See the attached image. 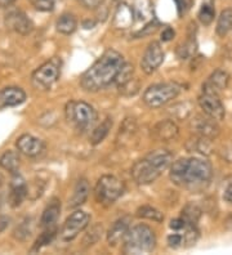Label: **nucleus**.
Returning a JSON list of instances; mask_svg holds the SVG:
<instances>
[{
  "mask_svg": "<svg viewBox=\"0 0 232 255\" xmlns=\"http://www.w3.org/2000/svg\"><path fill=\"white\" fill-rule=\"evenodd\" d=\"M167 241L172 249H180L185 246V237H183V234H180V231H176V234L169 235Z\"/></svg>",
  "mask_w": 232,
  "mask_h": 255,
  "instance_id": "4c0bfd02",
  "label": "nucleus"
},
{
  "mask_svg": "<svg viewBox=\"0 0 232 255\" xmlns=\"http://www.w3.org/2000/svg\"><path fill=\"white\" fill-rule=\"evenodd\" d=\"M15 0H0V8H8L12 5Z\"/></svg>",
  "mask_w": 232,
  "mask_h": 255,
  "instance_id": "de8ad7c7",
  "label": "nucleus"
},
{
  "mask_svg": "<svg viewBox=\"0 0 232 255\" xmlns=\"http://www.w3.org/2000/svg\"><path fill=\"white\" fill-rule=\"evenodd\" d=\"M112 127V120L110 118L105 119L102 123L99 125H97L94 129L92 130V134H90V143L92 144H98L101 143L106 137H107L108 131Z\"/></svg>",
  "mask_w": 232,
  "mask_h": 255,
  "instance_id": "a878e982",
  "label": "nucleus"
},
{
  "mask_svg": "<svg viewBox=\"0 0 232 255\" xmlns=\"http://www.w3.org/2000/svg\"><path fill=\"white\" fill-rule=\"evenodd\" d=\"M191 129L200 137L214 139L220 135V127L214 119L209 116L198 115L191 122Z\"/></svg>",
  "mask_w": 232,
  "mask_h": 255,
  "instance_id": "ddd939ff",
  "label": "nucleus"
},
{
  "mask_svg": "<svg viewBox=\"0 0 232 255\" xmlns=\"http://www.w3.org/2000/svg\"><path fill=\"white\" fill-rule=\"evenodd\" d=\"M15 146L18 148V151L27 157H35L39 156L45 148V144L41 139L31 135V134H23L17 139Z\"/></svg>",
  "mask_w": 232,
  "mask_h": 255,
  "instance_id": "4468645a",
  "label": "nucleus"
},
{
  "mask_svg": "<svg viewBox=\"0 0 232 255\" xmlns=\"http://www.w3.org/2000/svg\"><path fill=\"white\" fill-rule=\"evenodd\" d=\"M124 193V183L114 175H103L94 188V197L102 205H111Z\"/></svg>",
  "mask_w": 232,
  "mask_h": 255,
  "instance_id": "0eeeda50",
  "label": "nucleus"
},
{
  "mask_svg": "<svg viewBox=\"0 0 232 255\" xmlns=\"http://www.w3.org/2000/svg\"><path fill=\"white\" fill-rule=\"evenodd\" d=\"M174 1H176L177 10H178V16L180 17L185 16L186 13L191 9L192 3H194L192 0H174Z\"/></svg>",
  "mask_w": 232,
  "mask_h": 255,
  "instance_id": "ea45409f",
  "label": "nucleus"
},
{
  "mask_svg": "<svg viewBox=\"0 0 232 255\" xmlns=\"http://www.w3.org/2000/svg\"><path fill=\"white\" fill-rule=\"evenodd\" d=\"M211 140L212 139L198 135V138L190 140L189 143H187V149H189L190 152H196L200 153V155H211L212 149H213Z\"/></svg>",
  "mask_w": 232,
  "mask_h": 255,
  "instance_id": "393cba45",
  "label": "nucleus"
},
{
  "mask_svg": "<svg viewBox=\"0 0 232 255\" xmlns=\"http://www.w3.org/2000/svg\"><path fill=\"white\" fill-rule=\"evenodd\" d=\"M28 188L23 178L17 173L13 174L12 183H10V193H9V202L10 206L17 208L22 204V201L27 197Z\"/></svg>",
  "mask_w": 232,
  "mask_h": 255,
  "instance_id": "a211bd4d",
  "label": "nucleus"
},
{
  "mask_svg": "<svg viewBox=\"0 0 232 255\" xmlns=\"http://www.w3.org/2000/svg\"><path fill=\"white\" fill-rule=\"evenodd\" d=\"M176 32L172 27H165L163 31H161V40L163 41H170L174 37Z\"/></svg>",
  "mask_w": 232,
  "mask_h": 255,
  "instance_id": "a18cd8bd",
  "label": "nucleus"
},
{
  "mask_svg": "<svg viewBox=\"0 0 232 255\" xmlns=\"http://www.w3.org/2000/svg\"><path fill=\"white\" fill-rule=\"evenodd\" d=\"M200 209L194 204L186 205V208L182 210V219L189 224V226H196L199 218H200Z\"/></svg>",
  "mask_w": 232,
  "mask_h": 255,
  "instance_id": "c756f323",
  "label": "nucleus"
},
{
  "mask_svg": "<svg viewBox=\"0 0 232 255\" xmlns=\"http://www.w3.org/2000/svg\"><path fill=\"white\" fill-rule=\"evenodd\" d=\"M216 9L212 3H204L199 10V19L204 26H209L214 21Z\"/></svg>",
  "mask_w": 232,
  "mask_h": 255,
  "instance_id": "2f4dec72",
  "label": "nucleus"
},
{
  "mask_svg": "<svg viewBox=\"0 0 232 255\" xmlns=\"http://www.w3.org/2000/svg\"><path fill=\"white\" fill-rule=\"evenodd\" d=\"M156 248V236L152 228L146 224H137L129 228L124 239V254H150Z\"/></svg>",
  "mask_w": 232,
  "mask_h": 255,
  "instance_id": "20e7f679",
  "label": "nucleus"
},
{
  "mask_svg": "<svg viewBox=\"0 0 232 255\" xmlns=\"http://www.w3.org/2000/svg\"><path fill=\"white\" fill-rule=\"evenodd\" d=\"M137 215H138L139 218L150 219V221L158 222V223L164 221V215H163V213H160L158 209L152 208V206H141V208L137 210Z\"/></svg>",
  "mask_w": 232,
  "mask_h": 255,
  "instance_id": "cd10ccee",
  "label": "nucleus"
},
{
  "mask_svg": "<svg viewBox=\"0 0 232 255\" xmlns=\"http://www.w3.org/2000/svg\"><path fill=\"white\" fill-rule=\"evenodd\" d=\"M59 213H61V202H59V200L53 199L52 202H50L49 205L46 206L45 209H44L43 214H41V218H40L41 228L45 230V228L56 226L57 221H58Z\"/></svg>",
  "mask_w": 232,
  "mask_h": 255,
  "instance_id": "4be33fe9",
  "label": "nucleus"
},
{
  "mask_svg": "<svg viewBox=\"0 0 232 255\" xmlns=\"http://www.w3.org/2000/svg\"><path fill=\"white\" fill-rule=\"evenodd\" d=\"M66 119L79 130H88L96 124L98 115L89 103L83 101H70L66 105Z\"/></svg>",
  "mask_w": 232,
  "mask_h": 255,
  "instance_id": "39448f33",
  "label": "nucleus"
},
{
  "mask_svg": "<svg viewBox=\"0 0 232 255\" xmlns=\"http://www.w3.org/2000/svg\"><path fill=\"white\" fill-rule=\"evenodd\" d=\"M56 235H57L56 226H53V227H49V228H45V231H44L43 234L39 236V239L36 240V243H35L34 248H32V252H35V250H40L41 248H44V246L49 245L53 240H54Z\"/></svg>",
  "mask_w": 232,
  "mask_h": 255,
  "instance_id": "c85d7f7f",
  "label": "nucleus"
},
{
  "mask_svg": "<svg viewBox=\"0 0 232 255\" xmlns=\"http://www.w3.org/2000/svg\"><path fill=\"white\" fill-rule=\"evenodd\" d=\"M159 22L158 21H151V22H149V23H147V25L145 26V27L142 28V30H141V31H138L136 34V36H138V37H142V36H146V35H151V34H154L155 31H156V30H158L159 28Z\"/></svg>",
  "mask_w": 232,
  "mask_h": 255,
  "instance_id": "a19ab883",
  "label": "nucleus"
},
{
  "mask_svg": "<svg viewBox=\"0 0 232 255\" xmlns=\"http://www.w3.org/2000/svg\"><path fill=\"white\" fill-rule=\"evenodd\" d=\"M223 199L227 202L232 204V177H229L225 181V186H223Z\"/></svg>",
  "mask_w": 232,
  "mask_h": 255,
  "instance_id": "79ce46f5",
  "label": "nucleus"
},
{
  "mask_svg": "<svg viewBox=\"0 0 232 255\" xmlns=\"http://www.w3.org/2000/svg\"><path fill=\"white\" fill-rule=\"evenodd\" d=\"M61 59L54 57V58L46 61L41 66H39L32 75H31V81L36 89L46 91L49 89L61 75Z\"/></svg>",
  "mask_w": 232,
  "mask_h": 255,
  "instance_id": "6e6552de",
  "label": "nucleus"
},
{
  "mask_svg": "<svg viewBox=\"0 0 232 255\" xmlns=\"http://www.w3.org/2000/svg\"><path fill=\"white\" fill-rule=\"evenodd\" d=\"M35 9L40 12H50L54 8V0H28Z\"/></svg>",
  "mask_w": 232,
  "mask_h": 255,
  "instance_id": "e433bc0d",
  "label": "nucleus"
},
{
  "mask_svg": "<svg viewBox=\"0 0 232 255\" xmlns=\"http://www.w3.org/2000/svg\"><path fill=\"white\" fill-rule=\"evenodd\" d=\"M230 81V74L225 70H217L213 74L209 76L208 81L203 85V89H207V91L216 92V93L220 94V92L225 91L229 85Z\"/></svg>",
  "mask_w": 232,
  "mask_h": 255,
  "instance_id": "aec40b11",
  "label": "nucleus"
},
{
  "mask_svg": "<svg viewBox=\"0 0 232 255\" xmlns=\"http://www.w3.org/2000/svg\"><path fill=\"white\" fill-rule=\"evenodd\" d=\"M134 16L138 17L139 19H145L150 16V9L149 1L147 0H138L136 3V6H133Z\"/></svg>",
  "mask_w": 232,
  "mask_h": 255,
  "instance_id": "f704fd0d",
  "label": "nucleus"
},
{
  "mask_svg": "<svg viewBox=\"0 0 232 255\" xmlns=\"http://www.w3.org/2000/svg\"><path fill=\"white\" fill-rule=\"evenodd\" d=\"M1 183H3V177H1V174H0V186H1Z\"/></svg>",
  "mask_w": 232,
  "mask_h": 255,
  "instance_id": "8fccbe9b",
  "label": "nucleus"
},
{
  "mask_svg": "<svg viewBox=\"0 0 232 255\" xmlns=\"http://www.w3.org/2000/svg\"><path fill=\"white\" fill-rule=\"evenodd\" d=\"M105 0H80V3L83 4L85 8H89V9H96L102 5Z\"/></svg>",
  "mask_w": 232,
  "mask_h": 255,
  "instance_id": "37998d69",
  "label": "nucleus"
},
{
  "mask_svg": "<svg viewBox=\"0 0 232 255\" xmlns=\"http://www.w3.org/2000/svg\"><path fill=\"white\" fill-rule=\"evenodd\" d=\"M232 30V9H225L221 12L217 21L216 31L220 36H226Z\"/></svg>",
  "mask_w": 232,
  "mask_h": 255,
  "instance_id": "bb28decb",
  "label": "nucleus"
},
{
  "mask_svg": "<svg viewBox=\"0 0 232 255\" xmlns=\"http://www.w3.org/2000/svg\"><path fill=\"white\" fill-rule=\"evenodd\" d=\"M199 105L205 115L214 119L216 122H222L226 116V110L221 101L220 94L216 92L203 89V93L199 97Z\"/></svg>",
  "mask_w": 232,
  "mask_h": 255,
  "instance_id": "9d476101",
  "label": "nucleus"
},
{
  "mask_svg": "<svg viewBox=\"0 0 232 255\" xmlns=\"http://www.w3.org/2000/svg\"><path fill=\"white\" fill-rule=\"evenodd\" d=\"M119 92H120L123 96L125 97H132L136 96L137 93L139 92V81L137 79L132 78L127 81V83H124V84L119 85Z\"/></svg>",
  "mask_w": 232,
  "mask_h": 255,
  "instance_id": "473e14b6",
  "label": "nucleus"
},
{
  "mask_svg": "<svg viewBox=\"0 0 232 255\" xmlns=\"http://www.w3.org/2000/svg\"><path fill=\"white\" fill-rule=\"evenodd\" d=\"M182 87L176 83H161L149 87L143 93V102L151 109H159L176 100Z\"/></svg>",
  "mask_w": 232,
  "mask_h": 255,
  "instance_id": "423d86ee",
  "label": "nucleus"
},
{
  "mask_svg": "<svg viewBox=\"0 0 232 255\" xmlns=\"http://www.w3.org/2000/svg\"><path fill=\"white\" fill-rule=\"evenodd\" d=\"M173 162V155L167 149H155L137 161L132 168V177L139 186L154 183L163 171Z\"/></svg>",
  "mask_w": 232,
  "mask_h": 255,
  "instance_id": "7ed1b4c3",
  "label": "nucleus"
},
{
  "mask_svg": "<svg viewBox=\"0 0 232 255\" xmlns=\"http://www.w3.org/2000/svg\"><path fill=\"white\" fill-rule=\"evenodd\" d=\"M134 19H136V16H134L133 6L121 3L119 4L118 9L115 12L112 23H114V27L118 30H127L133 26Z\"/></svg>",
  "mask_w": 232,
  "mask_h": 255,
  "instance_id": "f3484780",
  "label": "nucleus"
},
{
  "mask_svg": "<svg viewBox=\"0 0 232 255\" xmlns=\"http://www.w3.org/2000/svg\"><path fill=\"white\" fill-rule=\"evenodd\" d=\"M213 177V166L208 160L199 157L180 159L172 162L170 179L176 186L185 190H205Z\"/></svg>",
  "mask_w": 232,
  "mask_h": 255,
  "instance_id": "f257e3e1",
  "label": "nucleus"
},
{
  "mask_svg": "<svg viewBox=\"0 0 232 255\" xmlns=\"http://www.w3.org/2000/svg\"><path fill=\"white\" fill-rule=\"evenodd\" d=\"M0 166L9 171L10 174H17L19 170V166H21L19 155L15 151H6L0 157Z\"/></svg>",
  "mask_w": 232,
  "mask_h": 255,
  "instance_id": "5701e85b",
  "label": "nucleus"
},
{
  "mask_svg": "<svg viewBox=\"0 0 232 255\" xmlns=\"http://www.w3.org/2000/svg\"><path fill=\"white\" fill-rule=\"evenodd\" d=\"M77 27V21L75 18L74 14H70V13H65L62 14L58 19H57L56 28L57 31L61 32L63 35H70L76 30Z\"/></svg>",
  "mask_w": 232,
  "mask_h": 255,
  "instance_id": "b1692460",
  "label": "nucleus"
},
{
  "mask_svg": "<svg viewBox=\"0 0 232 255\" xmlns=\"http://www.w3.org/2000/svg\"><path fill=\"white\" fill-rule=\"evenodd\" d=\"M89 192L90 187L87 179H79L76 182V184H75L72 196L68 200V208L76 209L83 205L84 202L87 201L88 196H89Z\"/></svg>",
  "mask_w": 232,
  "mask_h": 255,
  "instance_id": "412c9836",
  "label": "nucleus"
},
{
  "mask_svg": "<svg viewBox=\"0 0 232 255\" xmlns=\"http://www.w3.org/2000/svg\"><path fill=\"white\" fill-rule=\"evenodd\" d=\"M186 226H189V224L186 223L182 218L173 219V221L170 222V228H172L173 231H182L185 230Z\"/></svg>",
  "mask_w": 232,
  "mask_h": 255,
  "instance_id": "c03bdc74",
  "label": "nucleus"
},
{
  "mask_svg": "<svg viewBox=\"0 0 232 255\" xmlns=\"http://www.w3.org/2000/svg\"><path fill=\"white\" fill-rule=\"evenodd\" d=\"M129 219L121 218L119 221L115 222L111 226V228L108 230L107 234V241L110 246H116L125 239L128 231H129Z\"/></svg>",
  "mask_w": 232,
  "mask_h": 255,
  "instance_id": "6ab92c4d",
  "label": "nucleus"
},
{
  "mask_svg": "<svg viewBox=\"0 0 232 255\" xmlns=\"http://www.w3.org/2000/svg\"><path fill=\"white\" fill-rule=\"evenodd\" d=\"M124 1H125V0H114V3H115V4H118V5H119V4L124 3Z\"/></svg>",
  "mask_w": 232,
  "mask_h": 255,
  "instance_id": "09e8293b",
  "label": "nucleus"
},
{
  "mask_svg": "<svg viewBox=\"0 0 232 255\" xmlns=\"http://www.w3.org/2000/svg\"><path fill=\"white\" fill-rule=\"evenodd\" d=\"M192 106L190 102H182V103H177V105H173V106L169 109V114L173 118L176 119H187L190 115H191Z\"/></svg>",
  "mask_w": 232,
  "mask_h": 255,
  "instance_id": "7c9ffc66",
  "label": "nucleus"
},
{
  "mask_svg": "<svg viewBox=\"0 0 232 255\" xmlns=\"http://www.w3.org/2000/svg\"><path fill=\"white\" fill-rule=\"evenodd\" d=\"M26 101V93L18 87H6L0 91V109L18 106Z\"/></svg>",
  "mask_w": 232,
  "mask_h": 255,
  "instance_id": "dca6fc26",
  "label": "nucleus"
},
{
  "mask_svg": "<svg viewBox=\"0 0 232 255\" xmlns=\"http://www.w3.org/2000/svg\"><path fill=\"white\" fill-rule=\"evenodd\" d=\"M164 50L161 48L160 43L158 41H152L149 44V47L146 48L145 53H143L142 59H141V69L143 72L147 75H151L159 69L164 61Z\"/></svg>",
  "mask_w": 232,
  "mask_h": 255,
  "instance_id": "9b49d317",
  "label": "nucleus"
},
{
  "mask_svg": "<svg viewBox=\"0 0 232 255\" xmlns=\"http://www.w3.org/2000/svg\"><path fill=\"white\" fill-rule=\"evenodd\" d=\"M124 57L115 49L106 50L87 71L81 75L80 85L84 91L98 92L115 83L119 71L124 66Z\"/></svg>",
  "mask_w": 232,
  "mask_h": 255,
  "instance_id": "f03ea898",
  "label": "nucleus"
},
{
  "mask_svg": "<svg viewBox=\"0 0 232 255\" xmlns=\"http://www.w3.org/2000/svg\"><path fill=\"white\" fill-rule=\"evenodd\" d=\"M31 228H30V223L27 222H25L23 224H21L19 227H17L14 230V237L17 240H21V241H25V240L30 239L31 236Z\"/></svg>",
  "mask_w": 232,
  "mask_h": 255,
  "instance_id": "58836bf2",
  "label": "nucleus"
},
{
  "mask_svg": "<svg viewBox=\"0 0 232 255\" xmlns=\"http://www.w3.org/2000/svg\"><path fill=\"white\" fill-rule=\"evenodd\" d=\"M5 26L19 35H28L34 30V23L19 9H13L6 13Z\"/></svg>",
  "mask_w": 232,
  "mask_h": 255,
  "instance_id": "f8f14e48",
  "label": "nucleus"
},
{
  "mask_svg": "<svg viewBox=\"0 0 232 255\" xmlns=\"http://www.w3.org/2000/svg\"><path fill=\"white\" fill-rule=\"evenodd\" d=\"M180 134L178 125L173 120H164L152 128V137L159 142H170L174 140Z\"/></svg>",
  "mask_w": 232,
  "mask_h": 255,
  "instance_id": "2eb2a0df",
  "label": "nucleus"
},
{
  "mask_svg": "<svg viewBox=\"0 0 232 255\" xmlns=\"http://www.w3.org/2000/svg\"><path fill=\"white\" fill-rule=\"evenodd\" d=\"M9 222L10 219L8 218V217H5V215H0V234L6 230V227L9 226Z\"/></svg>",
  "mask_w": 232,
  "mask_h": 255,
  "instance_id": "49530a36",
  "label": "nucleus"
},
{
  "mask_svg": "<svg viewBox=\"0 0 232 255\" xmlns=\"http://www.w3.org/2000/svg\"><path fill=\"white\" fill-rule=\"evenodd\" d=\"M89 221L90 217L87 213L76 210L66 219V222L62 226L61 232H59V239L62 241H65V243H70L74 239H76L79 234L88 227Z\"/></svg>",
  "mask_w": 232,
  "mask_h": 255,
  "instance_id": "1a4fd4ad",
  "label": "nucleus"
},
{
  "mask_svg": "<svg viewBox=\"0 0 232 255\" xmlns=\"http://www.w3.org/2000/svg\"><path fill=\"white\" fill-rule=\"evenodd\" d=\"M133 72H134L133 66L125 62V63H124L123 67H121L120 71H119L116 79H115V83L118 84V87H119V85L124 84V83H127L129 79L133 78Z\"/></svg>",
  "mask_w": 232,
  "mask_h": 255,
  "instance_id": "72a5a7b5",
  "label": "nucleus"
},
{
  "mask_svg": "<svg viewBox=\"0 0 232 255\" xmlns=\"http://www.w3.org/2000/svg\"><path fill=\"white\" fill-rule=\"evenodd\" d=\"M101 235H102V226L97 224V226H94V227L88 232V235L85 236V239H84V244L87 246L96 244L99 240V237H101Z\"/></svg>",
  "mask_w": 232,
  "mask_h": 255,
  "instance_id": "c9c22d12",
  "label": "nucleus"
}]
</instances>
